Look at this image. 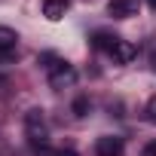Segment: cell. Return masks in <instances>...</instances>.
Returning a JSON list of instances; mask_svg holds the SVG:
<instances>
[{
	"label": "cell",
	"mask_w": 156,
	"mask_h": 156,
	"mask_svg": "<svg viewBox=\"0 0 156 156\" xmlns=\"http://www.w3.org/2000/svg\"><path fill=\"white\" fill-rule=\"evenodd\" d=\"M89 110H92V101H89L86 95H80V98L73 101V113H76V116H86Z\"/></svg>",
	"instance_id": "obj_9"
},
{
	"label": "cell",
	"mask_w": 156,
	"mask_h": 156,
	"mask_svg": "<svg viewBox=\"0 0 156 156\" xmlns=\"http://www.w3.org/2000/svg\"><path fill=\"white\" fill-rule=\"evenodd\" d=\"M89 43H92L95 49H101V52H113V46L119 43V37H116L113 31H92Z\"/></svg>",
	"instance_id": "obj_6"
},
{
	"label": "cell",
	"mask_w": 156,
	"mask_h": 156,
	"mask_svg": "<svg viewBox=\"0 0 156 156\" xmlns=\"http://www.w3.org/2000/svg\"><path fill=\"white\" fill-rule=\"evenodd\" d=\"M122 138H116V135H104V138H98L95 141V156H122Z\"/></svg>",
	"instance_id": "obj_4"
},
{
	"label": "cell",
	"mask_w": 156,
	"mask_h": 156,
	"mask_svg": "<svg viewBox=\"0 0 156 156\" xmlns=\"http://www.w3.org/2000/svg\"><path fill=\"white\" fill-rule=\"evenodd\" d=\"M141 156H156V141H150V144H144V150H141Z\"/></svg>",
	"instance_id": "obj_11"
},
{
	"label": "cell",
	"mask_w": 156,
	"mask_h": 156,
	"mask_svg": "<svg viewBox=\"0 0 156 156\" xmlns=\"http://www.w3.org/2000/svg\"><path fill=\"white\" fill-rule=\"evenodd\" d=\"M55 156H80L76 150H55Z\"/></svg>",
	"instance_id": "obj_12"
},
{
	"label": "cell",
	"mask_w": 156,
	"mask_h": 156,
	"mask_svg": "<svg viewBox=\"0 0 156 156\" xmlns=\"http://www.w3.org/2000/svg\"><path fill=\"white\" fill-rule=\"evenodd\" d=\"M147 6H150V9H153V12H156V0H147Z\"/></svg>",
	"instance_id": "obj_13"
},
{
	"label": "cell",
	"mask_w": 156,
	"mask_h": 156,
	"mask_svg": "<svg viewBox=\"0 0 156 156\" xmlns=\"http://www.w3.org/2000/svg\"><path fill=\"white\" fill-rule=\"evenodd\" d=\"M16 46H19V34L12 28L0 25V58H12L16 55Z\"/></svg>",
	"instance_id": "obj_5"
},
{
	"label": "cell",
	"mask_w": 156,
	"mask_h": 156,
	"mask_svg": "<svg viewBox=\"0 0 156 156\" xmlns=\"http://www.w3.org/2000/svg\"><path fill=\"white\" fill-rule=\"evenodd\" d=\"M141 9V0H110L107 3V16L113 19H132Z\"/></svg>",
	"instance_id": "obj_3"
},
{
	"label": "cell",
	"mask_w": 156,
	"mask_h": 156,
	"mask_svg": "<svg viewBox=\"0 0 156 156\" xmlns=\"http://www.w3.org/2000/svg\"><path fill=\"white\" fill-rule=\"evenodd\" d=\"M40 61H46V70H49V86H52V89H67V86H73V83H76V70H73V64L61 61L58 55L46 52V55H40Z\"/></svg>",
	"instance_id": "obj_1"
},
{
	"label": "cell",
	"mask_w": 156,
	"mask_h": 156,
	"mask_svg": "<svg viewBox=\"0 0 156 156\" xmlns=\"http://www.w3.org/2000/svg\"><path fill=\"white\" fill-rule=\"evenodd\" d=\"M67 9H70V0H43V16H46L49 22L64 19Z\"/></svg>",
	"instance_id": "obj_8"
},
{
	"label": "cell",
	"mask_w": 156,
	"mask_h": 156,
	"mask_svg": "<svg viewBox=\"0 0 156 156\" xmlns=\"http://www.w3.org/2000/svg\"><path fill=\"white\" fill-rule=\"evenodd\" d=\"M135 55H138V46H135V43H129V40H119V43L113 46V52H110L113 64H129Z\"/></svg>",
	"instance_id": "obj_7"
},
{
	"label": "cell",
	"mask_w": 156,
	"mask_h": 156,
	"mask_svg": "<svg viewBox=\"0 0 156 156\" xmlns=\"http://www.w3.org/2000/svg\"><path fill=\"white\" fill-rule=\"evenodd\" d=\"M147 119H150V122L156 126V95H153V98L147 101Z\"/></svg>",
	"instance_id": "obj_10"
},
{
	"label": "cell",
	"mask_w": 156,
	"mask_h": 156,
	"mask_svg": "<svg viewBox=\"0 0 156 156\" xmlns=\"http://www.w3.org/2000/svg\"><path fill=\"white\" fill-rule=\"evenodd\" d=\"M25 132L31 138V144H46V119H43V110H28L25 113Z\"/></svg>",
	"instance_id": "obj_2"
}]
</instances>
